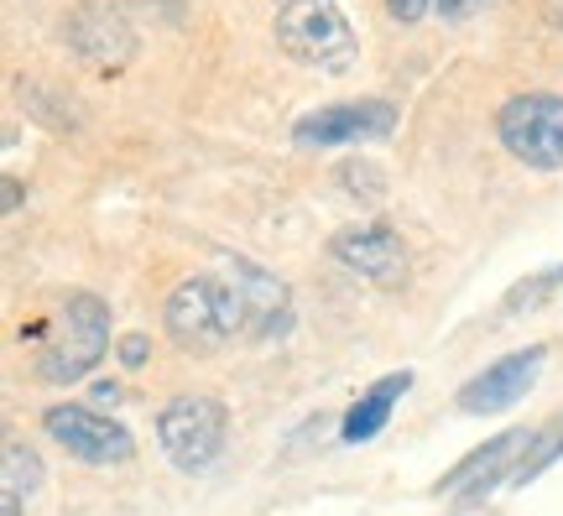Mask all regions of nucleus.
Here are the masks:
<instances>
[{
	"mask_svg": "<svg viewBox=\"0 0 563 516\" xmlns=\"http://www.w3.org/2000/svg\"><path fill=\"white\" fill-rule=\"evenodd\" d=\"M277 42L287 58L334 79L361 63V37L344 21L340 0H277Z\"/></svg>",
	"mask_w": 563,
	"mask_h": 516,
	"instance_id": "obj_1",
	"label": "nucleus"
},
{
	"mask_svg": "<svg viewBox=\"0 0 563 516\" xmlns=\"http://www.w3.org/2000/svg\"><path fill=\"white\" fill-rule=\"evenodd\" d=\"M110 350V308L95 293H74L58 314V334L37 355V381L47 386H74L84 381Z\"/></svg>",
	"mask_w": 563,
	"mask_h": 516,
	"instance_id": "obj_2",
	"label": "nucleus"
},
{
	"mask_svg": "<svg viewBox=\"0 0 563 516\" xmlns=\"http://www.w3.org/2000/svg\"><path fill=\"white\" fill-rule=\"evenodd\" d=\"M167 334L183 350H220L224 339L241 334V308L224 277H188L167 298Z\"/></svg>",
	"mask_w": 563,
	"mask_h": 516,
	"instance_id": "obj_3",
	"label": "nucleus"
},
{
	"mask_svg": "<svg viewBox=\"0 0 563 516\" xmlns=\"http://www.w3.org/2000/svg\"><path fill=\"white\" fill-rule=\"evenodd\" d=\"M224 433H230V413L220 397H173L157 413L162 454L178 464L183 475H199L224 454Z\"/></svg>",
	"mask_w": 563,
	"mask_h": 516,
	"instance_id": "obj_4",
	"label": "nucleus"
},
{
	"mask_svg": "<svg viewBox=\"0 0 563 516\" xmlns=\"http://www.w3.org/2000/svg\"><path fill=\"white\" fill-rule=\"evenodd\" d=\"M501 146L517 162L538 167V173H559L563 167V95H511L496 116Z\"/></svg>",
	"mask_w": 563,
	"mask_h": 516,
	"instance_id": "obj_5",
	"label": "nucleus"
},
{
	"mask_svg": "<svg viewBox=\"0 0 563 516\" xmlns=\"http://www.w3.org/2000/svg\"><path fill=\"white\" fill-rule=\"evenodd\" d=\"M42 428L53 443H63V454H74L79 464H125L136 454V438L131 428L110 422L95 407H79V402H58L42 413Z\"/></svg>",
	"mask_w": 563,
	"mask_h": 516,
	"instance_id": "obj_6",
	"label": "nucleus"
},
{
	"mask_svg": "<svg viewBox=\"0 0 563 516\" xmlns=\"http://www.w3.org/2000/svg\"><path fill=\"white\" fill-rule=\"evenodd\" d=\"M224 282L235 293V308H241V334L245 339H282L292 329V293L287 282L272 277L266 266L245 256H224Z\"/></svg>",
	"mask_w": 563,
	"mask_h": 516,
	"instance_id": "obj_7",
	"label": "nucleus"
},
{
	"mask_svg": "<svg viewBox=\"0 0 563 516\" xmlns=\"http://www.w3.org/2000/svg\"><path fill=\"white\" fill-rule=\"evenodd\" d=\"M397 131V110L386 100H344V105H319L292 125V146L302 152H329L344 141H382Z\"/></svg>",
	"mask_w": 563,
	"mask_h": 516,
	"instance_id": "obj_8",
	"label": "nucleus"
},
{
	"mask_svg": "<svg viewBox=\"0 0 563 516\" xmlns=\"http://www.w3.org/2000/svg\"><path fill=\"white\" fill-rule=\"evenodd\" d=\"M63 37H68V47L84 63H95L100 74H115V68H125V63L136 58V32H131L121 6H110V0L74 6L68 21H63Z\"/></svg>",
	"mask_w": 563,
	"mask_h": 516,
	"instance_id": "obj_9",
	"label": "nucleus"
},
{
	"mask_svg": "<svg viewBox=\"0 0 563 516\" xmlns=\"http://www.w3.org/2000/svg\"><path fill=\"white\" fill-rule=\"evenodd\" d=\"M543 360H548V344H527L517 355L496 360V365H485L481 376L470 381L460 392V407L470 417H485V413H506V407H517V402L538 386L543 376Z\"/></svg>",
	"mask_w": 563,
	"mask_h": 516,
	"instance_id": "obj_10",
	"label": "nucleus"
},
{
	"mask_svg": "<svg viewBox=\"0 0 563 516\" xmlns=\"http://www.w3.org/2000/svg\"><path fill=\"white\" fill-rule=\"evenodd\" d=\"M329 251L376 287H402L407 282V245L391 224H344L340 235L329 240Z\"/></svg>",
	"mask_w": 563,
	"mask_h": 516,
	"instance_id": "obj_11",
	"label": "nucleus"
},
{
	"mask_svg": "<svg viewBox=\"0 0 563 516\" xmlns=\"http://www.w3.org/2000/svg\"><path fill=\"white\" fill-rule=\"evenodd\" d=\"M527 443H538L532 428H506L501 438H490L485 449H475L470 459H460V464H454L433 491H439V496H460V501H481L485 491H496L501 480L517 475V470H511V459L522 454Z\"/></svg>",
	"mask_w": 563,
	"mask_h": 516,
	"instance_id": "obj_12",
	"label": "nucleus"
},
{
	"mask_svg": "<svg viewBox=\"0 0 563 516\" xmlns=\"http://www.w3.org/2000/svg\"><path fill=\"white\" fill-rule=\"evenodd\" d=\"M407 386H412V371H391L382 376L371 392H365L340 422V443H365V438H376L386 428V417H391V397H402Z\"/></svg>",
	"mask_w": 563,
	"mask_h": 516,
	"instance_id": "obj_13",
	"label": "nucleus"
},
{
	"mask_svg": "<svg viewBox=\"0 0 563 516\" xmlns=\"http://www.w3.org/2000/svg\"><path fill=\"white\" fill-rule=\"evenodd\" d=\"M42 480H47V470H42L37 449H26L21 438H11V443H5V491L21 501H32L42 491Z\"/></svg>",
	"mask_w": 563,
	"mask_h": 516,
	"instance_id": "obj_14",
	"label": "nucleus"
},
{
	"mask_svg": "<svg viewBox=\"0 0 563 516\" xmlns=\"http://www.w3.org/2000/svg\"><path fill=\"white\" fill-rule=\"evenodd\" d=\"M340 183L350 188V199H365V204H376L386 194V178H382V167H376V162H344Z\"/></svg>",
	"mask_w": 563,
	"mask_h": 516,
	"instance_id": "obj_15",
	"label": "nucleus"
},
{
	"mask_svg": "<svg viewBox=\"0 0 563 516\" xmlns=\"http://www.w3.org/2000/svg\"><path fill=\"white\" fill-rule=\"evenodd\" d=\"M563 282V266H553V272H538V277H527V282H517L511 293H506V314H522V308H538V303L553 293Z\"/></svg>",
	"mask_w": 563,
	"mask_h": 516,
	"instance_id": "obj_16",
	"label": "nucleus"
},
{
	"mask_svg": "<svg viewBox=\"0 0 563 516\" xmlns=\"http://www.w3.org/2000/svg\"><path fill=\"white\" fill-rule=\"evenodd\" d=\"M563 454V422L559 428H553V433H538V449H532V454L522 459V464H517V475H511V485H527V480H538L548 470V464H553V459Z\"/></svg>",
	"mask_w": 563,
	"mask_h": 516,
	"instance_id": "obj_17",
	"label": "nucleus"
},
{
	"mask_svg": "<svg viewBox=\"0 0 563 516\" xmlns=\"http://www.w3.org/2000/svg\"><path fill=\"white\" fill-rule=\"evenodd\" d=\"M439 0H386V17L391 21H402V26H418L428 11H433Z\"/></svg>",
	"mask_w": 563,
	"mask_h": 516,
	"instance_id": "obj_18",
	"label": "nucleus"
},
{
	"mask_svg": "<svg viewBox=\"0 0 563 516\" xmlns=\"http://www.w3.org/2000/svg\"><path fill=\"white\" fill-rule=\"evenodd\" d=\"M115 355H121L125 371H141V365H146V355H152V339H146V334H125Z\"/></svg>",
	"mask_w": 563,
	"mask_h": 516,
	"instance_id": "obj_19",
	"label": "nucleus"
},
{
	"mask_svg": "<svg viewBox=\"0 0 563 516\" xmlns=\"http://www.w3.org/2000/svg\"><path fill=\"white\" fill-rule=\"evenodd\" d=\"M485 6H496V0H439V17L443 21H470V17H481Z\"/></svg>",
	"mask_w": 563,
	"mask_h": 516,
	"instance_id": "obj_20",
	"label": "nucleus"
},
{
	"mask_svg": "<svg viewBox=\"0 0 563 516\" xmlns=\"http://www.w3.org/2000/svg\"><path fill=\"white\" fill-rule=\"evenodd\" d=\"M95 402H100V407H115V402H121V386H115V381H100V386H95Z\"/></svg>",
	"mask_w": 563,
	"mask_h": 516,
	"instance_id": "obj_21",
	"label": "nucleus"
},
{
	"mask_svg": "<svg viewBox=\"0 0 563 516\" xmlns=\"http://www.w3.org/2000/svg\"><path fill=\"white\" fill-rule=\"evenodd\" d=\"M0 516H21V496H11V491H5V496H0Z\"/></svg>",
	"mask_w": 563,
	"mask_h": 516,
	"instance_id": "obj_22",
	"label": "nucleus"
},
{
	"mask_svg": "<svg viewBox=\"0 0 563 516\" xmlns=\"http://www.w3.org/2000/svg\"><path fill=\"white\" fill-rule=\"evenodd\" d=\"M16 204H21V183L5 178V209H16Z\"/></svg>",
	"mask_w": 563,
	"mask_h": 516,
	"instance_id": "obj_23",
	"label": "nucleus"
},
{
	"mask_svg": "<svg viewBox=\"0 0 563 516\" xmlns=\"http://www.w3.org/2000/svg\"><path fill=\"white\" fill-rule=\"evenodd\" d=\"M553 21H559V26H563V0H559V6H553Z\"/></svg>",
	"mask_w": 563,
	"mask_h": 516,
	"instance_id": "obj_24",
	"label": "nucleus"
}]
</instances>
